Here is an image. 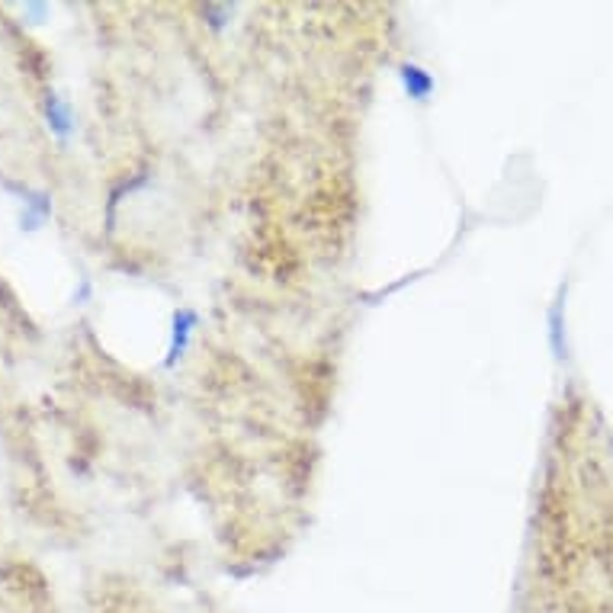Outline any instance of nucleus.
<instances>
[{
  "label": "nucleus",
  "instance_id": "obj_1",
  "mask_svg": "<svg viewBox=\"0 0 613 613\" xmlns=\"http://www.w3.org/2000/svg\"><path fill=\"white\" fill-rule=\"evenodd\" d=\"M45 113H48V125H52L55 132H68V129H71V113H68L65 103H58V97H48Z\"/></svg>",
  "mask_w": 613,
  "mask_h": 613
}]
</instances>
